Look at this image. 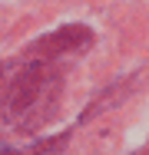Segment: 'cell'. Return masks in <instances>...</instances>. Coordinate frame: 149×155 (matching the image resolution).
I'll list each match as a JSON object with an SVG mask.
<instances>
[]
</instances>
